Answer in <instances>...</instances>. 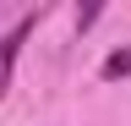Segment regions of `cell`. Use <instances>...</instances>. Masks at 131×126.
<instances>
[{"label":"cell","instance_id":"1","mask_svg":"<svg viewBox=\"0 0 131 126\" xmlns=\"http://www.w3.org/2000/svg\"><path fill=\"white\" fill-rule=\"evenodd\" d=\"M27 33H33V17H22L6 38H0V99H6V88H11V66H16V50H22Z\"/></svg>","mask_w":131,"mask_h":126},{"label":"cell","instance_id":"2","mask_svg":"<svg viewBox=\"0 0 131 126\" xmlns=\"http://www.w3.org/2000/svg\"><path fill=\"white\" fill-rule=\"evenodd\" d=\"M104 77H109V82H120V77H131V50H115V55L104 60Z\"/></svg>","mask_w":131,"mask_h":126}]
</instances>
